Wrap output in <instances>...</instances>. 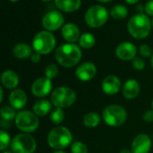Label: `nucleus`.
Segmentation results:
<instances>
[{
  "label": "nucleus",
  "instance_id": "1",
  "mask_svg": "<svg viewBox=\"0 0 153 153\" xmlns=\"http://www.w3.org/2000/svg\"><path fill=\"white\" fill-rule=\"evenodd\" d=\"M82 53L79 45L75 43H65L57 47L55 51V59L57 63L64 68H73L76 66L81 59Z\"/></svg>",
  "mask_w": 153,
  "mask_h": 153
},
{
  "label": "nucleus",
  "instance_id": "37",
  "mask_svg": "<svg viewBox=\"0 0 153 153\" xmlns=\"http://www.w3.org/2000/svg\"><path fill=\"white\" fill-rule=\"evenodd\" d=\"M4 99V92H3V88L0 87V101L2 102Z\"/></svg>",
  "mask_w": 153,
  "mask_h": 153
},
{
  "label": "nucleus",
  "instance_id": "35",
  "mask_svg": "<svg viewBox=\"0 0 153 153\" xmlns=\"http://www.w3.org/2000/svg\"><path fill=\"white\" fill-rule=\"evenodd\" d=\"M40 60H41V54L39 53V52L34 51V52L31 54V56H30V60H31V62H33V63H39V62L40 61Z\"/></svg>",
  "mask_w": 153,
  "mask_h": 153
},
{
  "label": "nucleus",
  "instance_id": "6",
  "mask_svg": "<svg viewBox=\"0 0 153 153\" xmlns=\"http://www.w3.org/2000/svg\"><path fill=\"white\" fill-rule=\"evenodd\" d=\"M56 47V38L51 32L40 31L35 34L32 40V48L34 51L46 55L50 53Z\"/></svg>",
  "mask_w": 153,
  "mask_h": 153
},
{
  "label": "nucleus",
  "instance_id": "45",
  "mask_svg": "<svg viewBox=\"0 0 153 153\" xmlns=\"http://www.w3.org/2000/svg\"><path fill=\"white\" fill-rule=\"evenodd\" d=\"M152 109L153 110V100H152Z\"/></svg>",
  "mask_w": 153,
  "mask_h": 153
},
{
  "label": "nucleus",
  "instance_id": "28",
  "mask_svg": "<svg viewBox=\"0 0 153 153\" xmlns=\"http://www.w3.org/2000/svg\"><path fill=\"white\" fill-rule=\"evenodd\" d=\"M11 142H12V140H11L9 133L2 130L0 132V151L2 152L5 151V150L9 146H11Z\"/></svg>",
  "mask_w": 153,
  "mask_h": 153
},
{
  "label": "nucleus",
  "instance_id": "48",
  "mask_svg": "<svg viewBox=\"0 0 153 153\" xmlns=\"http://www.w3.org/2000/svg\"><path fill=\"white\" fill-rule=\"evenodd\" d=\"M152 138H153V135H152Z\"/></svg>",
  "mask_w": 153,
  "mask_h": 153
},
{
  "label": "nucleus",
  "instance_id": "27",
  "mask_svg": "<svg viewBox=\"0 0 153 153\" xmlns=\"http://www.w3.org/2000/svg\"><path fill=\"white\" fill-rule=\"evenodd\" d=\"M17 114L15 112V109L13 108L11 106H4L1 107V117L2 120L10 122L12 120H15Z\"/></svg>",
  "mask_w": 153,
  "mask_h": 153
},
{
  "label": "nucleus",
  "instance_id": "21",
  "mask_svg": "<svg viewBox=\"0 0 153 153\" xmlns=\"http://www.w3.org/2000/svg\"><path fill=\"white\" fill-rule=\"evenodd\" d=\"M81 4L82 0H55L56 7L65 13H72L78 10Z\"/></svg>",
  "mask_w": 153,
  "mask_h": 153
},
{
  "label": "nucleus",
  "instance_id": "16",
  "mask_svg": "<svg viewBox=\"0 0 153 153\" xmlns=\"http://www.w3.org/2000/svg\"><path fill=\"white\" fill-rule=\"evenodd\" d=\"M63 38L69 43H75L76 41H79L81 37V32L79 27L73 23H65L62 27L61 31Z\"/></svg>",
  "mask_w": 153,
  "mask_h": 153
},
{
  "label": "nucleus",
  "instance_id": "46",
  "mask_svg": "<svg viewBox=\"0 0 153 153\" xmlns=\"http://www.w3.org/2000/svg\"><path fill=\"white\" fill-rule=\"evenodd\" d=\"M11 2H16V1H18V0H10Z\"/></svg>",
  "mask_w": 153,
  "mask_h": 153
},
{
  "label": "nucleus",
  "instance_id": "26",
  "mask_svg": "<svg viewBox=\"0 0 153 153\" xmlns=\"http://www.w3.org/2000/svg\"><path fill=\"white\" fill-rule=\"evenodd\" d=\"M49 119L52 122L53 124H56L58 126V124H62L63 121L65 120V112L62 108H57L56 107L53 109L49 115Z\"/></svg>",
  "mask_w": 153,
  "mask_h": 153
},
{
  "label": "nucleus",
  "instance_id": "17",
  "mask_svg": "<svg viewBox=\"0 0 153 153\" xmlns=\"http://www.w3.org/2000/svg\"><path fill=\"white\" fill-rule=\"evenodd\" d=\"M27 95L26 93L20 89H13L9 95V104L15 110H22L27 104Z\"/></svg>",
  "mask_w": 153,
  "mask_h": 153
},
{
  "label": "nucleus",
  "instance_id": "15",
  "mask_svg": "<svg viewBox=\"0 0 153 153\" xmlns=\"http://www.w3.org/2000/svg\"><path fill=\"white\" fill-rule=\"evenodd\" d=\"M122 84L118 77L115 75L107 76L101 83L102 91L108 96H114L117 94L121 89Z\"/></svg>",
  "mask_w": 153,
  "mask_h": 153
},
{
  "label": "nucleus",
  "instance_id": "14",
  "mask_svg": "<svg viewBox=\"0 0 153 153\" xmlns=\"http://www.w3.org/2000/svg\"><path fill=\"white\" fill-rule=\"evenodd\" d=\"M137 48L130 41H124L117 45L116 49V55L122 60H133L136 58Z\"/></svg>",
  "mask_w": 153,
  "mask_h": 153
},
{
  "label": "nucleus",
  "instance_id": "10",
  "mask_svg": "<svg viewBox=\"0 0 153 153\" xmlns=\"http://www.w3.org/2000/svg\"><path fill=\"white\" fill-rule=\"evenodd\" d=\"M65 18L60 12L49 11L42 18V26L48 32H54L64 26Z\"/></svg>",
  "mask_w": 153,
  "mask_h": 153
},
{
  "label": "nucleus",
  "instance_id": "11",
  "mask_svg": "<svg viewBox=\"0 0 153 153\" xmlns=\"http://www.w3.org/2000/svg\"><path fill=\"white\" fill-rule=\"evenodd\" d=\"M53 84L51 82V79L46 78V77H40L34 80V82L31 85V94L35 97H39L42 99L43 97L47 96L50 94L52 91Z\"/></svg>",
  "mask_w": 153,
  "mask_h": 153
},
{
  "label": "nucleus",
  "instance_id": "8",
  "mask_svg": "<svg viewBox=\"0 0 153 153\" xmlns=\"http://www.w3.org/2000/svg\"><path fill=\"white\" fill-rule=\"evenodd\" d=\"M11 151L13 153H33L37 149V142L30 133H19L12 139Z\"/></svg>",
  "mask_w": 153,
  "mask_h": 153
},
{
  "label": "nucleus",
  "instance_id": "40",
  "mask_svg": "<svg viewBox=\"0 0 153 153\" xmlns=\"http://www.w3.org/2000/svg\"><path fill=\"white\" fill-rule=\"evenodd\" d=\"M98 1L102 2V3H107V2H110V1H112V0H98Z\"/></svg>",
  "mask_w": 153,
  "mask_h": 153
},
{
  "label": "nucleus",
  "instance_id": "7",
  "mask_svg": "<svg viewBox=\"0 0 153 153\" xmlns=\"http://www.w3.org/2000/svg\"><path fill=\"white\" fill-rule=\"evenodd\" d=\"M14 122L16 127L24 133H31L35 132L39 125V116H37L33 112L27 110L19 111Z\"/></svg>",
  "mask_w": 153,
  "mask_h": 153
},
{
  "label": "nucleus",
  "instance_id": "39",
  "mask_svg": "<svg viewBox=\"0 0 153 153\" xmlns=\"http://www.w3.org/2000/svg\"><path fill=\"white\" fill-rule=\"evenodd\" d=\"M120 153H133L132 152V151L131 150H128V149H125V150H123V151H121Z\"/></svg>",
  "mask_w": 153,
  "mask_h": 153
},
{
  "label": "nucleus",
  "instance_id": "41",
  "mask_svg": "<svg viewBox=\"0 0 153 153\" xmlns=\"http://www.w3.org/2000/svg\"><path fill=\"white\" fill-rule=\"evenodd\" d=\"M53 153H66V152H65V151H55Z\"/></svg>",
  "mask_w": 153,
  "mask_h": 153
},
{
  "label": "nucleus",
  "instance_id": "23",
  "mask_svg": "<svg viewBox=\"0 0 153 153\" xmlns=\"http://www.w3.org/2000/svg\"><path fill=\"white\" fill-rule=\"evenodd\" d=\"M100 119H101V116L100 115V114H98L96 112H91L84 115L82 122L86 127L95 128L100 124Z\"/></svg>",
  "mask_w": 153,
  "mask_h": 153
},
{
  "label": "nucleus",
  "instance_id": "31",
  "mask_svg": "<svg viewBox=\"0 0 153 153\" xmlns=\"http://www.w3.org/2000/svg\"><path fill=\"white\" fill-rule=\"evenodd\" d=\"M139 53L143 58H152L153 56L152 49L147 44H143L140 47Z\"/></svg>",
  "mask_w": 153,
  "mask_h": 153
},
{
  "label": "nucleus",
  "instance_id": "33",
  "mask_svg": "<svg viewBox=\"0 0 153 153\" xmlns=\"http://www.w3.org/2000/svg\"><path fill=\"white\" fill-rule=\"evenodd\" d=\"M143 119L146 122V123H152L153 122V110H147L143 116Z\"/></svg>",
  "mask_w": 153,
  "mask_h": 153
},
{
  "label": "nucleus",
  "instance_id": "34",
  "mask_svg": "<svg viewBox=\"0 0 153 153\" xmlns=\"http://www.w3.org/2000/svg\"><path fill=\"white\" fill-rule=\"evenodd\" d=\"M145 12L148 15H153V0H149L145 4Z\"/></svg>",
  "mask_w": 153,
  "mask_h": 153
},
{
  "label": "nucleus",
  "instance_id": "22",
  "mask_svg": "<svg viewBox=\"0 0 153 153\" xmlns=\"http://www.w3.org/2000/svg\"><path fill=\"white\" fill-rule=\"evenodd\" d=\"M31 47L24 42H20L14 45L13 48V55L18 60H25L31 56L32 54Z\"/></svg>",
  "mask_w": 153,
  "mask_h": 153
},
{
  "label": "nucleus",
  "instance_id": "20",
  "mask_svg": "<svg viewBox=\"0 0 153 153\" xmlns=\"http://www.w3.org/2000/svg\"><path fill=\"white\" fill-rule=\"evenodd\" d=\"M52 104L47 99H39L36 101L32 106V112L39 117H43L51 113Z\"/></svg>",
  "mask_w": 153,
  "mask_h": 153
},
{
  "label": "nucleus",
  "instance_id": "38",
  "mask_svg": "<svg viewBox=\"0 0 153 153\" xmlns=\"http://www.w3.org/2000/svg\"><path fill=\"white\" fill-rule=\"evenodd\" d=\"M139 0H126V3L128 4H131V5H134V4H136Z\"/></svg>",
  "mask_w": 153,
  "mask_h": 153
},
{
  "label": "nucleus",
  "instance_id": "12",
  "mask_svg": "<svg viewBox=\"0 0 153 153\" xmlns=\"http://www.w3.org/2000/svg\"><path fill=\"white\" fill-rule=\"evenodd\" d=\"M152 139L148 134L141 133L134 137L132 142L131 151L133 153H149L152 149Z\"/></svg>",
  "mask_w": 153,
  "mask_h": 153
},
{
  "label": "nucleus",
  "instance_id": "9",
  "mask_svg": "<svg viewBox=\"0 0 153 153\" xmlns=\"http://www.w3.org/2000/svg\"><path fill=\"white\" fill-rule=\"evenodd\" d=\"M85 23L91 28H99L104 25L108 19V10L100 5L91 6L84 15Z\"/></svg>",
  "mask_w": 153,
  "mask_h": 153
},
{
  "label": "nucleus",
  "instance_id": "30",
  "mask_svg": "<svg viewBox=\"0 0 153 153\" xmlns=\"http://www.w3.org/2000/svg\"><path fill=\"white\" fill-rule=\"evenodd\" d=\"M72 153H88L87 146L82 142H74L71 145Z\"/></svg>",
  "mask_w": 153,
  "mask_h": 153
},
{
  "label": "nucleus",
  "instance_id": "3",
  "mask_svg": "<svg viewBox=\"0 0 153 153\" xmlns=\"http://www.w3.org/2000/svg\"><path fill=\"white\" fill-rule=\"evenodd\" d=\"M152 26L148 15L144 14H137L132 16L128 21L127 30L134 38L144 39L150 34Z\"/></svg>",
  "mask_w": 153,
  "mask_h": 153
},
{
  "label": "nucleus",
  "instance_id": "44",
  "mask_svg": "<svg viewBox=\"0 0 153 153\" xmlns=\"http://www.w3.org/2000/svg\"><path fill=\"white\" fill-rule=\"evenodd\" d=\"M41 1H44V2H49V1H51V0H41Z\"/></svg>",
  "mask_w": 153,
  "mask_h": 153
},
{
  "label": "nucleus",
  "instance_id": "2",
  "mask_svg": "<svg viewBox=\"0 0 153 153\" xmlns=\"http://www.w3.org/2000/svg\"><path fill=\"white\" fill-rule=\"evenodd\" d=\"M48 144L56 151H62L72 145L73 134L71 131L65 126H56L53 128L47 137Z\"/></svg>",
  "mask_w": 153,
  "mask_h": 153
},
{
  "label": "nucleus",
  "instance_id": "32",
  "mask_svg": "<svg viewBox=\"0 0 153 153\" xmlns=\"http://www.w3.org/2000/svg\"><path fill=\"white\" fill-rule=\"evenodd\" d=\"M133 68L136 70H143L145 68V61L141 57H136L132 60Z\"/></svg>",
  "mask_w": 153,
  "mask_h": 153
},
{
  "label": "nucleus",
  "instance_id": "18",
  "mask_svg": "<svg viewBox=\"0 0 153 153\" xmlns=\"http://www.w3.org/2000/svg\"><path fill=\"white\" fill-rule=\"evenodd\" d=\"M141 90L139 82L136 79L130 78L125 82L122 87V94L126 99H134L138 96Z\"/></svg>",
  "mask_w": 153,
  "mask_h": 153
},
{
  "label": "nucleus",
  "instance_id": "47",
  "mask_svg": "<svg viewBox=\"0 0 153 153\" xmlns=\"http://www.w3.org/2000/svg\"><path fill=\"white\" fill-rule=\"evenodd\" d=\"M152 27H153V19H152Z\"/></svg>",
  "mask_w": 153,
  "mask_h": 153
},
{
  "label": "nucleus",
  "instance_id": "24",
  "mask_svg": "<svg viewBox=\"0 0 153 153\" xmlns=\"http://www.w3.org/2000/svg\"><path fill=\"white\" fill-rule=\"evenodd\" d=\"M95 37L91 32H84L81 35L79 40V46L83 49H91L95 45Z\"/></svg>",
  "mask_w": 153,
  "mask_h": 153
},
{
  "label": "nucleus",
  "instance_id": "4",
  "mask_svg": "<svg viewBox=\"0 0 153 153\" xmlns=\"http://www.w3.org/2000/svg\"><path fill=\"white\" fill-rule=\"evenodd\" d=\"M76 101L75 92L69 87L60 86L54 89L50 95L51 104L57 108H67Z\"/></svg>",
  "mask_w": 153,
  "mask_h": 153
},
{
  "label": "nucleus",
  "instance_id": "25",
  "mask_svg": "<svg viewBox=\"0 0 153 153\" xmlns=\"http://www.w3.org/2000/svg\"><path fill=\"white\" fill-rule=\"evenodd\" d=\"M127 14H128L127 7L123 5H117L113 6L110 11L111 16L117 20H122V19L126 18Z\"/></svg>",
  "mask_w": 153,
  "mask_h": 153
},
{
  "label": "nucleus",
  "instance_id": "5",
  "mask_svg": "<svg viewBox=\"0 0 153 153\" xmlns=\"http://www.w3.org/2000/svg\"><path fill=\"white\" fill-rule=\"evenodd\" d=\"M101 116L107 125L111 127H119L126 122L127 112L122 106L110 105L104 108Z\"/></svg>",
  "mask_w": 153,
  "mask_h": 153
},
{
  "label": "nucleus",
  "instance_id": "42",
  "mask_svg": "<svg viewBox=\"0 0 153 153\" xmlns=\"http://www.w3.org/2000/svg\"><path fill=\"white\" fill-rule=\"evenodd\" d=\"M151 65H152V68L153 69V56L151 58Z\"/></svg>",
  "mask_w": 153,
  "mask_h": 153
},
{
  "label": "nucleus",
  "instance_id": "29",
  "mask_svg": "<svg viewBox=\"0 0 153 153\" xmlns=\"http://www.w3.org/2000/svg\"><path fill=\"white\" fill-rule=\"evenodd\" d=\"M59 69L56 64H48L45 69V77L49 79H54L58 75Z\"/></svg>",
  "mask_w": 153,
  "mask_h": 153
},
{
  "label": "nucleus",
  "instance_id": "19",
  "mask_svg": "<svg viewBox=\"0 0 153 153\" xmlns=\"http://www.w3.org/2000/svg\"><path fill=\"white\" fill-rule=\"evenodd\" d=\"M19 82L20 78L18 74L12 69H6L1 75V83L3 87L7 89H16Z\"/></svg>",
  "mask_w": 153,
  "mask_h": 153
},
{
  "label": "nucleus",
  "instance_id": "43",
  "mask_svg": "<svg viewBox=\"0 0 153 153\" xmlns=\"http://www.w3.org/2000/svg\"><path fill=\"white\" fill-rule=\"evenodd\" d=\"M2 153H13L12 151H3Z\"/></svg>",
  "mask_w": 153,
  "mask_h": 153
},
{
  "label": "nucleus",
  "instance_id": "13",
  "mask_svg": "<svg viewBox=\"0 0 153 153\" xmlns=\"http://www.w3.org/2000/svg\"><path fill=\"white\" fill-rule=\"evenodd\" d=\"M97 74V68L94 63L87 61L80 64L75 69L76 78L82 81L87 82L91 80Z\"/></svg>",
  "mask_w": 153,
  "mask_h": 153
},
{
  "label": "nucleus",
  "instance_id": "36",
  "mask_svg": "<svg viewBox=\"0 0 153 153\" xmlns=\"http://www.w3.org/2000/svg\"><path fill=\"white\" fill-rule=\"evenodd\" d=\"M143 10H145V8L143 5H138L136 6V11L138 12V14H143Z\"/></svg>",
  "mask_w": 153,
  "mask_h": 153
}]
</instances>
